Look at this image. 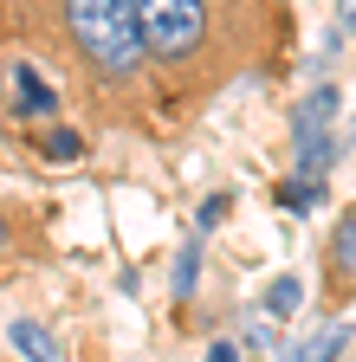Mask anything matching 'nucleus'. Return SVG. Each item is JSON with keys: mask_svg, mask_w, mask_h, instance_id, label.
I'll list each match as a JSON object with an SVG mask.
<instances>
[{"mask_svg": "<svg viewBox=\"0 0 356 362\" xmlns=\"http://www.w3.org/2000/svg\"><path fill=\"white\" fill-rule=\"evenodd\" d=\"M0 45L26 52L98 129L149 136L168 123L130 0H0Z\"/></svg>", "mask_w": 356, "mask_h": 362, "instance_id": "obj_1", "label": "nucleus"}, {"mask_svg": "<svg viewBox=\"0 0 356 362\" xmlns=\"http://www.w3.org/2000/svg\"><path fill=\"white\" fill-rule=\"evenodd\" d=\"M143 59L168 123L207 110L227 84L272 71L292 52V0H130Z\"/></svg>", "mask_w": 356, "mask_h": 362, "instance_id": "obj_2", "label": "nucleus"}, {"mask_svg": "<svg viewBox=\"0 0 356 362\" xmlns=\"http://www.w3.org/2000/svg\"><path fill=\"white\" fill-rule=\"evenodd\" d=\"M0 117H7L20 136L65 117V90L39 71L26 52H7V45H0Z\"/></svg>", "mask_w": 356, "mask_h": 362, "instance_id": "obj_3", "label": "nucleus"}, {"mask_svg": "<svg viewBox=\"0 0 356 362\" xmlns=\"http://www.w3.org/2000/svg\"><path fill=\"white\" fill-rule=\"evenodd\" d=\"M324 310H350L356 304V201H343V214L324 233Z\"/></svg>", "mask_w": 356, "mask_h": 362, "instance_id": "obj_4", "label": "nucleus"}, {"mask_svg": "<svg viewBox=\"0 0 356 362\" xmlns=\"http://www.w3.org/2000/svg\"><path fill=\"white\" fill-rule=\"evenodd\" d=\"M39 246V220H33V207H20V201H0V272L7 265H20V259H33Z\"/></svg>", "mask_w": 356, "mask_h": 362, "instance_id": "obj_5", "label": "nucleus"}, {"mask_svg": "<svg viewBox=\"0 0 356 362\" xmlns=\"http://www.w3.org/2000/svg\"><path fill=\"white\" fill-rule=\"evenodd\" d=\"M337 84H318L311 98L292 110V149H304V143H318V136H331V117H337Z\"/></svg>", "mask_w": 356, "mask_h": 362, "instance_id": "obj_6", "label": "nucleus"}, {"mask_svg": "<svg viewBox=\"0 0 356 362\" xmlns=\"http://www.w3.org/2000/svg\"><path fill=\"white\" fill-rule=\"evenodd\" d=\"M20 143H26L33 156H46V162H78V156H84V129L59 117V123H39V129H26Z\"/></svg>", "mask_w": 356, "mask_h": 362, "instance_id": "obj_7", "label": "nucleus"}, {"mask_svg": "<svg viewBox=\"0 0 356 362\" xmlns=\"http://www.w3.org/2000/svg\"><path fill=\"white\" fill-rule=\"evenodd\" d=\"M13 343H20V356H33V362H65L59 337H52L46 324H33V317H20V324H13Z\"/></svg>", "mask_w": 356, "mask_h": 362, "instance_id": "obj_8", "label": "nucleus"}, {"mask_svg": "<svg viewBox=\"0 0 356 362\" xmlns=\"http://www.w3.org/2000/svg\"><path fill=\"white\" fill-rule=\"evenodd\" d=\"M337 149H343L337 136H318V143H304V149L292 156V175H298V181H324V168L337 162Z\"/></svg>", "mask_w": 356, "mask_h": 362, "instance_id": "obj_9", "label": "nucleus"}, {"mask_svg": "<svg viewBox=\"0 0 356 362\" xmlns=\"http://www.w3.org/2000/svg\"><path fill=\"white\" fill-rule=\"evenodd\" d=\"M298 298H304V285L292 279V272H279L272 285H265V298H259V310L265 317H279V324H292V310H298Z\"/></svg>", "mask_w": 356, "mask_h": 362, "instance_id": "obj_10", "label": "nucleus"}, {"mask_svg": "<svg viewBox=\"0 0 356 362\" xmlns=\"http://www.w3.org/2000/svg\"><path fill=\"white\" fill-rule=\"evenodd\" d=\"M195 279H201V233L182 246V259H175V304H188V298H195Z\"/></svg>", "mask_w": 356, "mask_h": 362, "instance_id": "obj_11", "label": "nucleus"}, {"mask_svg": "<svg viewBox=\"0 0 356 362\" xmlns=\"http://www.w3.org/2000/svg\"><path fill=\"white\" fill-rule=\"evenodd\" d=\"M318 201H324V181H298V175H292L285 188H279V207H285V214H304V207H318Z\"/></svg>", "mask_w": 356, "mask_h": 362, "instance_id": "obj_12", "label": "nucleus"}, {"mask_svg": "<svg viewBox=\"0 0 356 362\" xmlns=\"http://www.w3.org/2000/svg\"><path fill=\"white\" fill-rule=\"evenodd\" d=\"M220 214H227V194H207V201H201V214H195V233H214Z\"/></svg>", "mask_w": 356, "mask_h": 362, "instance_id": "obj_13", "label": "nucleus"}, {"mask_svg": "<svg viewBox=\"0 0 356 362\" xmlns=\"http://www.w3.org/2000/svg\"><path fill=\"white\" fill-rule=\"evenodd\" d=\"M207 362H240V349H234V343H214V349H207Z\"/></svg>", "mask_w": 356, "mask_h": 362, "instance_id": "obj_14", "label": "nucleus"}, {"mask_svg": "<svg viewBox=\"0 0 356 362\" xmlns=\"http://www.w3.org/2000/svg\"><path fill=\"white\" fill-rule=\"evenodd\" d=\"M337 20H343V26H356V0H343V7H337Z\"/></svg>", "mask_w": 356, "mask_h": 362, "instance_id": "obj_15", "label": "nucleus"}, {"mask_svg": "<svg viewBox=\"0 0 356 362\" xmlns=\"http://www.w3.org/2000/svg\"><path fill=\"white\" fill-rule=\"evenodd\" d=\"M285 362H311V349H292V356H285Z\"/></svg>", "mask_w": 356, "mask_h": 362, "instance_id": "obj_16", "label": "nucleus"}]
</instances>
